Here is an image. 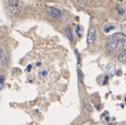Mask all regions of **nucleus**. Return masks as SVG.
Returning <instances> with one entry per match:
<instances>
[{
	"label": "nucleus",
	"mask_w": 126,
	"mask_h": 125,
	"mask_svg": "<svg viewBox=\"0 0 126 125\" xmlns=\"http://www.w3.org/2000/svg\"><path fill=\"white\" fill-rule=\"evenodd\" d=\"M112 40L114 42L118 43H126V36L124 33L121 32H117L114 35H112Z\"/></svg>",
	"instance_id": "20e7f679"
},
{
	"label": "nucleus",
	"mask_w": 126,
	"mask_h": 125,
	"mask_svg": "<svg viewBox=\"0 0 126 125\" xmlns=\"http://www.w3.org/2000/svg\"><path fill=\"white\" fill-rule=\"evenodd\" d=\"M123 51L126 52V43H124V44H123Z\"/></svg>",
	"instance_id": "4468645a"
},
{
	"label": "nucleus",
	"mask_w": 126,
	"mask_h": 125,
	"mask_svg": "<svg viewBox=\"0 0 126 125\" xmlns=\"http://www.w3.org/2000/svg\"><path fill=\"white\" fill-rule=\"evenodd\" d=\"M124 29L126 30V24H124Z\"/></svg>",
	"instance_id": "412c9836"
},
{
	"label": "nucleus",
	"mask_w": 126,
	"mask_h": 125,
	"mask_svg": "<svg viewBox=\"0 0 126 125\" xmlns=\"http://www.w3.org/2000/svg\"><path fill=\"white\" fill-rule=\"evenodd\" d=\"M9 9L11 14L14 15L15 17H18L20 15V4H19L18 0H9Z\"/></svg>",
	"instance_id": "f257e3e1"
},
{
	"label": "nucleus",
	"mask_w": 126,
	"mask_h": 125,
	"mask_svg": "<svg viewBox=\"0 0 126 125\" xmlns=\"http://www.w3.org/2000/svg\"><path fill=\"white\" fill-rule=\"evenodd\" d=\"M83 108L85 109L87 111H89V112H91V111H92V107H91V103H90V100L88 97L83 98Z\"/></svg>",
	"instance_id": "423d86ee"
},
{
	"label": "nucleus",
	"mask_w": 126,
	"mask_h": 125,
	"mask_svg": "<svg viewBox=\"0 0 126 125\" xmlns=\"http://www.w3.org/2000/svg\"><path fill=\"white\" fill-rule=\"evenodd\" d=\"M106 71L107 73L109 74L110 76H114L115 75V72H116V69H115V65L113 63H108L107 67H106Z\"/></svg>",
	"instance_id": "0eeeda50"
},
{
	"label": "nucleus",
	"mask_w": 126,
	"mask_h": 125,
	"mask_svg": "<svg viewBox=\"0 0 126 125\" xmlns=\"http://www.w3.org/2000/svg\"><path fill=\"white\" fill-rule=\"evenodd\" d=\"M39 74H40V75L42 76L43 77H45L47 76V74H48V73H47V70H43V71H41Z\"/></svg>",
	"instance_id": "ddd939ff"
},
{
	"label": "nucleus",
	"mask_w": 126,
	"mask_h": 125,
	"mask_svg": "<svg viewBox=\"0 0 126 125\" xmlns=\"http://www.w3.org/2000/svg\"><path fill=\"white\" fill-rule=\"evenodd\" d=\"M120 74H122V72H120V71H117V76H120Z\"/></svg>",
	"instance_id": "6ab92c4d"
},
{
	"label": "nucleus",
	"mask_w": 126,
	"mask_h": 125,
	"mask_svg": "<svg viewBox=\"0 0 126 125\" xmlns=\"http://www.w3.org/2000/svg\"><path fill=\"white\" fill-rule=\"evenodd\" d=\"M96 32L95 28H91L89 30V32H88V36H87V44H92L93 43L96 41Z\"/></svg>",
	"instance_id": "7ed1b4c3"
},
{
	"label": "nucleus",
	"mask_w": 126,
	"mask_h": 125,
	"mask_svg": "<svg viewBox=\"0 0 126 125\" xmlns=\"http://www.w3.org/2000/svg\"><path fill=\"white\" fill-rule=\"evenodd\" d=\"M4 77H3V76H0V85L4 83Z\"/></svg>",
	"instance_id": "2eb2a0df"
},
{
	"label": "nucleus",
	"mask_w": 126,
	"mask_h": 125,
	"mask_svg": "<svg viewBox=\"0 0 126 125\" xmlns=\"http://www.w3.org/2000/svg\"><path fill=\"white\" fill-rule=\"evenodd\" d=\"M117 45H118V44H117V42L111 41V42L108 43V44H106V50H107L108 51H110V52H113V51H115V50H117Z\"/></svg>",
	"instance_id": "39448f33"
},
{
	"label": "nucleus",
	"mask_w": 126,
	"mask_h": 125,
	"mask_svg": "<svg viewBox=\"0 0 126 125\" xmlns=\"http://www.w3.org/2000/svg\"><path fill=\"white\" fill-rule=\"evenodd\" d=\"M31 69H32V65H29V66L27 67V71H30Z\"/></svg>",
	"instance_id": "a211bd4d"
},
{
	"label": "nucleus",
	"mask_w": 126,
	"mask_h": 125,
	"mask_svg": "<svg viewBox=\"0 0 126 125\" xmlns=\"http://www.w3.org/2000/svg\"><path fill=\"white\" fill-rule=\"evenodd\" d=\"M65 35H66V37L69 38V40L72 42L73 36H72V32H71V30L70 29V28H66V30H65Z\"/></svg>",
	"instance_id": "6e6552de"
},
{
	"label": "nucleus",
	"mask_w": 126,
	"mask_h": 125,
	"mask_svg": "<svg viewBox=\"0 0 126 125\" xmlns=\"http://www.w3.org/2000/svg\"><path fill=\"white\" fill-rule=\"evenodd\" d=\"M117 12H118L120 15H123L124 13V10L123 9L122 7H120V6H118V7L117 8Z\"/></svg>",
	"instance_id": "f8f14e48"
},
{
	"label": "nucleus",
	"mask_w": 126,
	"mask_h": 125,
	"mask_svg": "<svg viewBox=\"0 0 126 125\" xmlns=\"http://www.w3.org/2000/svg\"><path fill=\"white\" fill-rule=\"evenodd\" d=\"M119 1H120V2H123V1H124V0H119Z\"/></svg>",
	"instance_id": "4be33fe9"
},
{
	"label": "nucleus",
	"mask_w": 126,
	"mask_h": 125,
	"mask_svg": "<svg viewBox=\"0 0 126 125\" xmlns=\"http://www.w3.org/2000/svg\"><path fill=\"white\" fill-rule=\"evenodd\" d=\"M107 82H108V77H104V83L105 84V83H107Z\"/></svg>",
	"instance_id": "f3484780"
},
{
	"label": "nucleus",
	"mask_w": 126,
	"mask_h": 125,
	"mask_svg": "<svg viewBox=\"0 0 126 125\" xmlns=\"http://www.w3.org/2000/svg\"><path fill=\"white\" fill-rule=\"evenodd\" d=\"M46 12L48 15H50V17H54V18H60L62 17V13L57 8L54 7H48L46 9Z\"/></svg>",
	"instance_id": "f03ea898"
},
{
	"label": "nucleus",
	"mask_w": 126,
	"mask_h": 125,
	"mask_svg": "<svg viewBox=\"0 0 126 125\" xmlns=\"http://www.w3.org/2000/svg\"><path fill=\"white\" fill-rule=\"evenodd\" d=\"M113 29H115V26H113V25H108V26H105V27L104 28V31L105 32V33H108V32H110L111 30H113Z\"/></svg>",
	"instance_id": "9d476101"
},
{
	"label": "nucleus",
	"mask_w": 126,
	"mask_h": 125,
	"mask_svg": "<svg viewBox=\"0 0 126 125\" xmlns=\"http://www.w3.org/2000/svg\"><path fill=\"white\" fill-rule=\"evenodd\" d=\"M117 58H118V61H120L121 62H126V52L123 51L122 53H120Z\"/></svg>",
	"instance_id": "1a4fd4ad"
},
{
	"label": "nucleus",
	"mask_w": 126,
	"mask_h": 125,
	"mask_svg": "<svg viewBox=\"0 0 126 125\" xmlns=\"http://www.w3.org/2000/svg\"><path fill=\"white\" fill-rule=\"evenodd\" d=\"M82 29H81V27H80L79 25H78L77 26V29H76V32H77V35H78V37H81V36H82Z\"/></svg>",
	"instance_id": "9b49d317"
},
{
	"label": "nucleus",
	"mask_w": 126,
	"mask_h": 125,
	"mask_svg": "<svg viewBox=\"0 0 126 125\" xmlns=\"http://www.w3.org/2000/svg\"><path fill=\"white\" fill-rule=\"evenodd\" d=\"M40 64H41V62H37V66H39V65H40Z\"/></svg>",
	"instance_id": "aec40b11"
},
{
	"label": "nucleus",
	"mask_w": 126,
	"mask_h": 125,
	"mask_svg": "<svg viewBox=\"0 0 126 125\" xmlns=\"http://www.w3.org/2000/svg\"><path fill=\"white\" fill-rule=\"evenodd\" d=\"M2 57H3V49H2V48H0V60H1Z\"/></svg>",
	"instance_id": "dca6fc26"
}]
</instances>
